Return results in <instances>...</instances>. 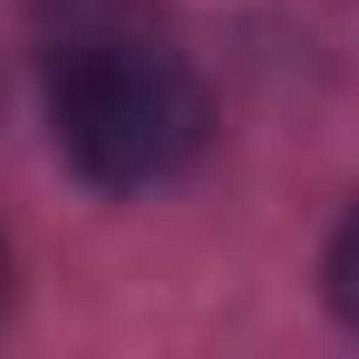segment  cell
I'll list each match as a JSON object with an SVG mask.
<instances>
[{
  "label": "cell",
  "mask_w": 359,
  "mask_h": 359,
  "mask_svg": "<svg viewBox=\"0 0 359 359\" xmlns=\"http://www.w3.org/2000/svg\"><path fill=\"white\" fill-rule=\"evenodd\" d=\"M330 301H340V320L359 330V214L340 224V243H330Z\"/></svg>",
  "instance_id": "7a4b0ae2"
},
{
  "label": "cell",
  "mask_w": 359,
  "mask_h": 359,
  "mask_svg": "<svg viewBox=\"0 0 359 359\" xmlns=\"http://www.w3.org/2000/svg\"><path fill=\"white\" fill-rule=\"evenodd\" d=\"M49 126L88 184H165L204 156V78L146 20H88L49 68Z\"/></svg>",
  "instance_id": "6da1fadb"
}]
</instances>
